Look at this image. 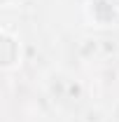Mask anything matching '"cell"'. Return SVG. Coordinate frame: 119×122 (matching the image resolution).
I'll return each mask as SVG.
<instances>
[{"label": "cell", "instance_id": "6da1fadb", "mask_svg": "<svg viewBox=\"0 0 119 122\" xmlns=\"http://www.w3.org/2000/svg\"><path fill=\"white\" fill-rule=\"evenodd\" d=\"M87 19L91 21V26H114L119 21V10L112 0H89Z\"/></svg>", "mask_w": 119, "mask_h": 122}, {"label": "cell", "instance_id": "7a4b0ae2", "mask_svg": "<svg viewBox=\"0 0 119 122\" xmlns=\"http://www.w3.org/2000/svg\"><path fill=\"white\" fill-rule=\"evenodd\" d=\"M0 35H2V42H0V66H2V71H14L21 63V42H19L16 35H12L9 28H2Z\"/></svg>", "mask_w": 119, "mask_h": 122}, {"label": "cell", "instance_id": "3957f363", "mask_svg": "<svg viewBox=\"0 0 119 122\" xmlns=\"http://www.w3.org/2000/svg\"><path fill=\"white\" fill-rule=\"evenodd\" d=\"M112 2H114V7H117V10H119V0H112Z\"/></svg>", "mask_w": 119, "mask_h": 122}]
</instances>
